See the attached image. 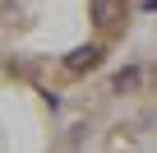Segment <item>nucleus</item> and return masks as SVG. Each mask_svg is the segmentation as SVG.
<instances>
[{
  "label": "nucleus",
  "instance_id": "nucleus-2",
  "mask_svg": "<svg viewBox=\"0 0 157 153\" xmlns=\"http://www.w3.org/2000/svg\"><path fill=\"white\" fill-rule=\"evenodd\" d=\"M93 19H97L102 28H111V23L120 19V0H93Z\"/></svg>",
  "mask_w": 157,
  "mask_h": 153
},
{
  "label": "nucleus",
  "instance_id": "nucleus-3",
  "mask_svg": "<svg viewBox=\"0 0 157 153\" xmlns=\"http://www.w3.org/2000/svg\"><path fill=\"white\" fill-rule=\"evenodd\" d=\"M139 79H143V74H139L134 65H129V70H120V74H116V93H134V88H139Z\"/></svg>",
  "mask_w": 157,
  "mask_h": 153
},
{
  "label": "nucleus",
  "instance_id": "nucleus-1",
  "mask_svg": "<svg viewBox=\"0 0 157 153\" xmlns=\"http://www.w3.org/2000/svg\"><path fill=\"white\" fill-rule=\"evenodd\" d=\"M97 65H102V46H93V42L88 46H74L65 56V70L69 74H83V70H97Z\"/></svg>",
  "mask_w": 157,
  "mask_h": 153
}]
</instances>
